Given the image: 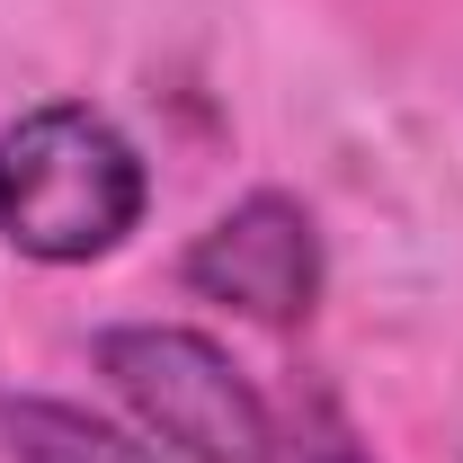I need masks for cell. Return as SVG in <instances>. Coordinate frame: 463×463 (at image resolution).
<instances>
[{"instance_id": "5", "label": "cell", "mask_w": 463, "mask_h": 463, "mask_svg": "<svg viewBox=\"0 0 463 463\" xmlns=\"http://www.w3.org/2000/svg\"><path fill=\"white\" fill-rule=\"evenodd\" d=\"M312 463H365V455H356V437H347L339 419H321V437H312Z\"/></svg>"}, {"instance_id": "2", "label": "cell", "mask_w": 463, "mask_h": 463, "mask_svg": "<svg viewBox=\"0 0 463 463\" xmlns=\"http://www.w3.org/2000/svg\"><path fill=\"white\" fill-rule=\"evenodd\" d=\"M99 374L134 402V419L178 446L187 463H277V428L268 402L250 392V374L232 365L205 330H170V321H125L99 330Z\"/></svg>"}, {"instance_id": "1", "label": "cell", "mask_w": 463, "mask_h": 463, "mask_svg": "<svg viewBox=\"0 0 463 463\" xmlns=\"http://www.w3.org/2000/svg\"><path fill=\"white\" fill-rule=\"evenodd\" d=\"M143 223V161L90 108H36L0 125V241L18 259L80 268Z\"/></svg>"}, {"instance_id": "4", "label": "cell", "mask_w": 463, "mask_h": 463, "mask_svg": "<svg viewBox=\"0 0 463 463\" xmlns=\"http://www.w3.org/2000/svg\"><path fill=\"white\" fill-rule=\"evenodd\" d=\"M0 455L9 463H161L143 437H125L71 402H36V392H18V402L0 392Z\"/></svg>"}, {"instance_id": "3", "label": "cell", "mask_w": 463, "mask_h": 463, "mask_svg": "<svg viewBox=\"0 0 463 463\" xmlns=\"http://www.w3.org/2000/svg\"><path fill=\"white\" fill-rule=\"evenodd\" d=\"M178 277L205 303H232V312L286 330V321H303L321 303V232H312V214L294 196L259 187L232 214H214V232H196V250H187Z\"/></svg>"}]
</instances>
